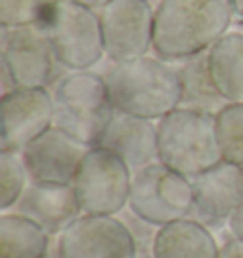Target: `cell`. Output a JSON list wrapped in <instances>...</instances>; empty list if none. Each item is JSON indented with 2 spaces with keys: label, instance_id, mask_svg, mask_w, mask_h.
<instances>
[{
  "label": "cell",
  "instance_id": "1",
  "mask_svg": "<svg viewBox=\"0 0 243 258\" xmlns=\"http://www.w3.org/2000/svg\"><path fill=\"white\" fill-rule=\"evenodd\" d=\"M234 19L232 0H162L154 10L152 51L167 63L205 53Z\"/></svg>",
  "mask_w": 243,
  "mask_h": 258
},
{
  "label": "cell",
  "instance_id": "2",
  "mask_svg": "<svg viewBox=\"0 0 243 258\" xmlns=\"http://www.w3.org/2000/svg\"><path fill=\"white\" fill-rule=\"evenodd\" d=\"M116 110L160 121L183 105L178 69L158 55L114 63L105 74Z\"/></svg>",
  "mask_w": 243,
  "mask_h": 258
},
{
  "label": "cell",
  "instance_id": "3",
  "mask_svg": "<svg viewBox=\"0 0 243 258\" xmlns=\"http://www.w3.org/2000/svg\"><path fill=\"white\" fill-rule=\"evenodd\" d=\"M53 125L88 146H97L116 108L103 74L71 71L55 82Z\"/></svg>",
  "mask_w": 243,
  "mask_h": 258
},
{
  "label": "cell",
  "instance_id": "4",
  "mask_svg": "<svg viewBox=\"0 0 243 258\" xmlns=\"http://www.w3.org/2000/svg\"><path fill=\"white\" fill-rule=\"evenodd\" d=\"M158 161L187 178L222 161L215 114L178 106L158 121Z\"/></svg>",
  "mask_w": 243,
  "mask_h": 258
},
{
  "label": "cell",
  "instance_id": "5",
  "mask_svg": "<svg viewBox=\"0 0 243 258\" xmlns=\"http://www.w3.org/2000/svg\"><path fill=\"white\" fill-rule=\"evenodd\" d=\"M38 25L59 64L69 71H91L106 55L97 10L74 0H55Z\"/></svg>",
  "mask_w": 243,
  "mask_h": 258
},
{
  "label": "cell",
  "instance_id": "6",
  "mask_svg": "<svg viewBox=\"0 0 243 258\" xmlns=\"http://www.w3.org/2000/svg\"><path fill=\"white\" fill-rule=\"evenodd\" d=\"M128 207L141 222L158 228L188 218L194 211L192 180L154 161L133 173Z\"/></svg>",
  "mask_w": 243,
  "mask_h": 258
},
{
  "label": "cell",
  "instance_id": "7",
  "mask_svg": "<svg viewBox=\"0 0 243 258\" xmlns=\"http://www.w3.org/2000/svg\"><path fill=\"white\" fill-rule=\"evenodd\" d=\"M133 171L118 154L105 146H91L73 180L84 215L116 217L130 205Z\"/></svg>",
  "mask_w": 243,
  "mask_h": 258
},
{
  "label": "cell",
  "instance_id": "8",
  "mask_svg": "<svg viewBox=\"0 0 243 258\" xmlns=\"http://www.w3.org/2000/svg\"><path fill=\"white\" fill-rule=\"evenodd\" d=\"M0 51L4 93L16 88H48L55 82L59 61L40 25L2 27Z\"/></svg>",
  "mask_w": 243,
  "mask_h": 258
},
{
  "label": "cell",
  "instance_id": "9",
  "mask_svg": "<svg viewBox=\"0 0 243 258\" xmlns=\"http://www.w3.org/2000/svg\"><path fill=\"white\" fill-rule=\"evenodd\" d=\"M154 10L148 0H110L97 10L105 53L112 63L148 55L154 46Z\"/></svg>",
  "mask_w": 243,
  "mask_h": 258
},
{
  "label": "cell",
  "instance_id": "10",
  "mask_svg": "<svg viewBox=\"0 0 243 258\" xmlns=\"http://www.w3.org/2000/svg\"><path fill=\"white\" fill-rule=\"evenodd\" d=\"M137 250L128 224L108 215H82L57 239L59 258H137Z\"/></svg>",
  "mask_w": 243,
  "mask_h": 258
},
{
  "label": "cell",
  "instance_id": "11",
  "mask_svg": "<svg viewBox=\"0 0 243 258\" xmlns=\"http://www.w3.org/2000/svg\"><path fill=\"white\" fill-rule=\"evenodd\" d=\"M0 150L21 152L34 139L53 127L55 106L48 88H16L2 95Z\"/></svg>",
  "mask_w": 243,
  "mask_h": 258
},
{
  "label": "cell",
  "instance_id": "12",
  "mask_svg": "<svg viewBox=\"0 0 243 258\" xmlns=\"http://www.w3.org/2000/svg\"><path fill=\"white\" fill-rule=\"evenodd\" d=\"M89 148L91 146L53 125L19 154L31 182L73 184L76 171Z\"/></svg>",
  "mask_w": 243,
  "mask_h": 258
},
{
  "label": "cell",
  "instance_id": "13",
  "mask_svg": "<svg viewBox=\"0 0 243 258\" xmlns=\"http://www.w3.org/2000/svg\"><path fill=\"white\" fill-rule=\"evenodd\" d=\"M192 180L194 211L203 224L230 222L243 207V165L220 161Z\"/></svg>",
  "mask_w": 243,
  "mask_h": 258
},
{
  "label": "cell",
  "instance_id": "14",
  "mask_svg": "<svg viewBox=\"0 0 243 258\" xmlns=\"http://www.w3.org/2000/svg\"><path fill=\"white\" fill-rule=\"evenodd\" d=\"M16 213L34 220L49 235H61L78 217L82 207L73 184H40L29 182Z\"/></svg>",
  "mask_w": 243,
  "mask_h": 258
},
{
  "label": "cell",
  "instance_id": "15",
  "mask_svg": "<svg viewBox=\"0 0 243 258\" xmlns=\"http://www.w3.org/2000/svg\"><path fill=\"white\" fill-rule=\"evenodd\" d=\"M97 146L118 154L135 173L158 161V123L116 110Z\"/></svg>",
  "mask_w": 243,
  "mask_h": 258
},
{
  "label": "cell",
  "instance_id": "16",
  "mask_svg": "<svg viewBox=\"0 0 243 258\" xmlns=\"http://www.w3.org/2000/svg\"><path fill=\"white\" fill-rule=\"evenodd\" d=\"M220 247L207 224L198 218H180L158 228L152 258H219Z\"/></svg>",
  "mask_w": 243,
  "mask_h": 258
},
{
  "label": "cell",
  "instance_id": "17",
  "mask_svg": "<svg viewBox=\"0 0 243 258\" xmlns=\"http://www.w3.org/2000/svg\"><path fill=\"white\" fill-rule=\"evenodd\" d=\"M211 80L226 103H243V32L228 31L207 51Z\"/></svg>",
  "mask_w": 243,
  "mask_h": 258
},
{
  "label": "cell",
  "instance_id": "18",
  "mask_svg": "<svg viewBox=\"0 0 243 258\" xmlns=\"http://www.w3.org/2000/svg\"><path fill=\"white\" fill-rule=\"evenodd\" d=\"M51 235L19 213L0 215V258H46Z\"/></svg>",
  "mask_w": 243,
  "mask_h": 258
},
{
  "label": "cell",
  "instance_id": "19",
  "mask_svg": "<svg viewBox=\"0 0 243 258\" xmlns=\"http://www.w3.org/2000/svg\"><path fill=\"white\" fill-rule=\"evenodd\" d=\"M177 69L180 74V82H183V105L180 106L217 114L226 105V101L220 97L211 80L207 51L180 61Z\"/></svg>",
  "mask_w": 243,
  "mask_h": 258
},
{
  "label": "cell",
  "instance_id": "20",
  "mask_svg": "<svg viewBox=\"0 0 243 258\" xmlns=\"http://www.w3.org/2000/svg\"><path fill=\"white\" fill-rule=\"evenodd\" d=\"M222 160L243 165V103H226L215 114Z\"/></svg>",
  "mask_w": 243,
  "mask_h": 258
},
{
  "label": "cell",
  "instance_id": "21",
  "mask_svg": "<svg viewBox=\"0 0 243 258\" xmlns=\"http://www.w3.org/2000/svg\"><path fill=\"white\" fill-rule=\"evenodd\" d=\"M29 182L21 154L0 150V209L16 207Z\"/></svg>",
  "mask_w": 243,
  "mask_h": 258
},
{
  "label": "cell",
  "instance_id": "22",
  "mask_svg": "<svg viewBox=\"0 0 243 258\" xmlns=\"http://www.w3.org/2000/svg\"><path fill=\"white\" fill-rule=\"evenodd\" d=\"M55 0H0V27L38 25Z\"/></svg>",
  "mask_w": 243,
  "mask_h": 258
},
{
  "label": "cell",
  "instance_id": "23",
  "mask_svg": "<svg viewBox=\"0 0 243 258\" xmlns=\"http://www.w3.org/2000/svg\"><path fill=\"white\" fill-rule=\"evenodd\" d=\"M219 258H243V239L241 237H230L222 243L220 247V256Z\"/></svg>",
  "mask_w": 243,
  "mask_h": 258
},
{
  "label": "cell",
  "instance_id": "24",
  "mask_svg": "<svg viewBox=\"0 0 243 258\" xmlns=\"http://www.w3.org/2000/svg\"><path fill=\"white\" fill-rule=\"evenodd\" d=\"M228 226H230V232H232V234L243 239V207L232 217V220L228 222Z\"/></svg>",
  "mask_w": 243,
  "mask_h": 258
},
{
  "label": "cell",
  "instance_id": "25",
  "mask_svg": "<svg viewBox=\"0 0 243 258\" xmlns=\"http://www.w3.org/2000/svg\"><path fill=\"white\" fill-rule=\"evenodd\" d=\"M74 2H78L82 6H88L91 10H101L103 6H106L110 0H74Z\"/></svg>",
  "mask_w": 243,
  "mask_h": 258
},
{
  "label": "cell",
  "instance_id": "26",
  "mask_svg": "<svg viewBox=\"0 0 243 258\" xmlns=\"http://www.w3.org/2000/svg\"><path fill=\"white\" fill-rule=\"evenodd\" d=\"M232 8H234L235 19L243 21V0H232Z\"/></svg>",
  "mask_w": 243,
  "mask_h": 258
},
{
  "label": "cell",
  "instance_id": "27",
  "mask_svg": "<svg viewBox=\"0 0 243 258\" xmlns=\"http://www.w3.org/2000/svg\"><path fill=\"white\" fill-rule=\"evenodd\" d=\"M46 258H59V256H57V252H49V254Z\"/></svg>",
  "mask_w": 243,
  "mask_h": 258
}]
</instances>
